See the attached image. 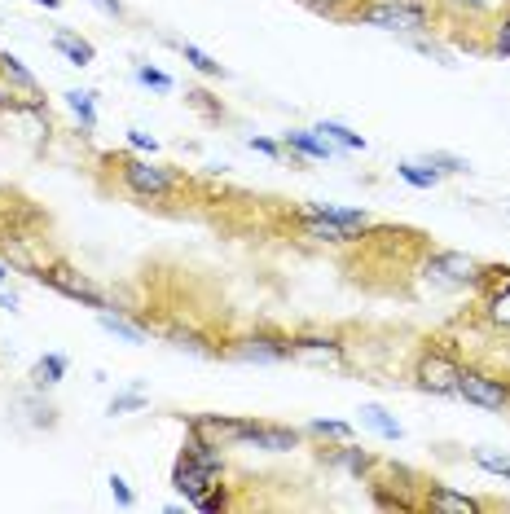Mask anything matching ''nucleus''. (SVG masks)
<instances>
[{
    "instance_id": "12",
    "label": "nucleus",
    "mask_w": 510,
    "mask_h": 514,
    "mask_svg": "<svg viewBox=\"0 0 510 514\" xmlns=\"http://www.w3.org/2000/svg\"><path fill=\"white\" fill-rule=\"evenodd\" d=\"M484 295V312L497 330H510V268L506 264H484V277L475 286Z\"/></svg>"
},
{
    "instance_id": "23",
    "label": "nucleus",
    "mask_w": 510,
    "mask_h": 514,
    "mask_svg": "<svg viewBox=\"0 0 510 514\" xmlns=\"http://www.w3.org/2000/svg\"><path fill=\"white\" fill-rule=\"evenodd\" d=\"M396 176H401L405 185H414V189H436V185H440V172H436V167H427L423 159L396 163Z\"/></svg>"
},
{
    "instance_id": "27",
    "label": "nucleus",
    "mask_w": 510,
    "mask_h": 514,
    "mask_svg": "<svg viewBox=\"0 0 510 514\" xmlns=\"http://www.w3.org/2000/svg\"><path fill=\"white\" fill-rule=\"evenodd\" d=\"M484 53H493V58H510V9L493 22L489 31H484Z\"/></svg>"
},
{
    "instance_id": "30",
    "label": "nucleus",
    "mask_w": 510,
    "mask_h": 514,
    "mask_svg": "<svg viewBox=\"0 0 510 514\" xmlns=\"http://www.w3.org/2000/svg\"><path fill=\"white\" fill-rule=\"evenodd\" d=\"M304 9H313V14H321V18H335V22H343L352 14V9L361 5V0H299Z\"/></svg>"
},
{
    "instance_id": "26",
    "label": "nucleus",
    "mask_w": 510,
    "mask_h": 514,
    "mask_svg": "<svg viewBox=\"0 0 510 514\" xmlns=\"http://www.w3.org/2000/svg\"><path fill=\"white\" fill-rule=\"evenodd\" d=\"M97 321H102V330L106 334H115V339H124V343H146V326H132V321H124L119 312H97Z\"/></svg>"
},
{
    "instance_id": "22",
    "label": "nucleus",
    "mask_w": 510,
    "mask_h": 514,
    "mask_svg": "<svg viewBox=\"0 0 510 514\" xmlns=\"http://www.w3.org/2000/svg\"><path fill=\"white\" fill-rule=\"evenodd\" d=\"M176 49H181V58L194 66L198 75H207V80H225V66H220L212 53H203L198 44H190V40H176Z\"/></svg>"
},
{
    "instance_id": "40",
    "label": "nucleus",
    "mask_w": 510,
    "mask_h": 514,
    "mask_svg": "<svg viewBox=\"0 0 510 514\" xmlns=\"http://www.w3.org/2000/svg\"><path fill=\"white\" fill-rule=\"evenodd\" d=\"M5 277H9V268H5V264H0V282H5Z\"/></svg>"
},
{
    "instance_id": "3",
    "label": "nucleus",
    "mask_w": 510,
    "mask_h": 514,
    "mask_svg": "<svg viewBox=\"0 0 510 514\" xmlns=\"http://www.w3.org/2000/svg\"><path fill=\"white\" fill-rule=\"evenodd\" d=\"M440 27H449L458 40H467V31H489L497 18L510 9V0H427ZM484 53V40H480Z\"/></svg>"
},
{
    "instance_id": "37",
    "label": "nucleus",
    "mask_w": 510,
    "mask_h": 514,
    "mask_svg": "<svg viewBox=\"0 0 510 514\" xmlns=\"http://www.w3.org/2000/svg\"><path fill=\"white\" fill-rule=\"evenodd\" d=\"M97 9H102L106 18H115V22H124L128 18V9H124V0H93Z\"/></svg>"
},
{
    "instance_id": "28",
    "label": "nucleus",
    "mask_w": 510,
    "mask_h": 514,
    "mask_svg": "<svg viewBox=\"0 0 510 514\" xmlns=\"http://www.w3.org/2000/svg\"><path fill=\"white\" fill-rule=\"evenodd\" d=\"M304 435H313V440H352V427L339 418H313L304 427Z\"/></svg>"
},
{
    "instance_id": "17",
    "label": "nucleus",
    "mask_w": 510,
    "mask_h": 514,
    "mask_svg": "<svg viewBox=\"0 0 510 514\" xmlns=\"http://www.w3.org/2000/svg\"><path fill=\"white\" fill-rule=\"evenodd\" d=\"M53 49H58L71 66H93V62H97L93 40H84L80 31H71V27H58V31H53Z\"/></svg>"
},
{
    "instance_id": "14",
    "label": "nucleus",
    "mask_w": 510,
    "mask_h": 514,
    "mask_svg": "<svg viewBox=\"0 0 510 514\" xmlns=\"http://www.w3.org/2000/svg\"><path fill=\"white\" fill-rule=\"evenodd\" d=\"M418 510H431V514H480V510H493V506H489V501H475V497L453 493L449 484L423 479V497H418Z\"/></svg>"
},
{
    "instance_id": "6",
    "label": "nucleus",
    "mask_w": 510,
    "mask_h": 514,
    "mask_svg": "<svg viewBox=\"0 0 510 514\" xmlns=\"http://www.w3.org/2000/svg\"><path fill=\"white\" fill-rule=\"evenodd\" d=\"M458 396L475 409H489V413H510V378L489 374V370H471L462 365L458 374Z\"/></svg>"
},
{
    "instance_id": "1",
    "label": "nucleus",
    "mask_w": 510,
    "mask_h": 514,
    "mask_svg": "<svg viewBox=\"0 0 510 514\" xmlns=\"http://www.w3.org/2000/svg\"><path fill=\"white\" fill-rule=\"evenodd\" d=\"M343 22L396 31V36H427V31H436V14H431L427 0H361Z\"/></svg>"
},
{
    "instance_id": "5",
    "label": "nucleus",
    "mask_w": 510,
    "mask_h": 514,
    "mask_svg": "<svg viewBox=\"0 0 510 514\" xmlns=\"http://www.w3.org/2000/svg\"><path fill=\"white\" fill-rule=\"evenodd\" d=\"M40 286H49V290H58L62 299H75V304H84V308H97V312H106L110 308V299L102 295V290H97L93 282H88L84 273H75L71 264H62V260H53V264H40L36 273Z\"/></svg>"
},
{
    "instance_id": "31",
    "label": "nucleus",
    "mask_w": 510,
    "mask_h": 514,
    "mask_svg": "<svg viewBox=\"0 0 510 514\" xmlns=\"http://www.w3.org/2000/svg\"><path fill=\"white\" fill-rule=\"evenodd\" d=\"M423 163H427V167H436L440 176H462V172H471V163H467V159H458V154H445V150L423 154Z\"/></svg>"
},
{
    "instance_id": "7",
    "label": "nucleus",
    "mask_w": 510,
    "mask_h": 514,
    "mask_svg": "<svg viewBox=\"0 0 510 514\" xmlns=\"http://www.w3.org/2000/svg\"><path fill=\"white\" fill-rule=\"evenodd\" d=\"M423 273L431 277L436 286H480L484 277V260H475L467 251H431L423 260Z\"/></svg>"
},
{
    "instance_id": "20",
    "label": "nucleus",
    "mask_w": 510,
    "mask_h": 514,
    "mask_svg": "<svg viewBox=\"0 0 510 514\" xmlns=\"http://www.w3.org/2000/svg\"><path fill=\"white\" fill-rule=\"evenodd\" d=\"M168 343H172V348H181V352H198V356H220V352H225V348H216L207 334H198L190 326H172L168 330Z\"/></svg>"
},
{
    "instance_id": "36",
    "label": "nucleus",
    "mask_w": 510,
    "mask_h": 514,
    "mask_svg": "<svg viewBox=\"0 0 510 514\" xmlns=\"http://www.w3.org/2000/svg\"><path fill=\"white\" fill-rule=\"evenodd\" d=\"M110 493H115V501H119V506H132V501H137V497H132V488H128V479L124 475H110Z\"/></svg>"
},
{
    "instance_id": "34",
    "label": "nucleus",
    "mask_w": 510,
    "mask_h": 514,
    "mask_svg": "<svg viewBox=\"0 0 510 514\" xmlns=\"http://www.w3.org/2000/svg\"><path fill=\"white\" fill-rule=\"evenodd\" d=\"M128 145L132 150H141V154H159V141H154L150 132H141V128H128Z\"/></svg>"
},
{
    "instance_id": "24",
    "label": "nucleus",
    "mask_w": 510,
    "mask_h": 514,
    "mask_svg": "<svg viewBox=\"0 0 510 514\" xmlns=\"http://www.w3.org/2000/svg\"><path fill=\"white\" fill-rule=\"evenodd\" d=\"M471 462L480 466L484 475H497V479L510 484V453H497V449H489V444H480V449H471Z\"/></svg>"
},
{
    "instance_id": "19",
    "label": "nucleus",
    "mask_w": 510,
    "mask_h": 514,
    "mask_svg": "<svg viewBox=\"0 0 510 514\" xmlns=\"http://www.w3.org/2000/svg\"><path fill=\"white\" fill-rule=\"evenodd\" d=\"M313 132H321V137L335 145V150H352V154H361V150H365V137H361V132H352L348 124H339V119H321Z\"/></svg>"
},
{
    "instance_id": "38",
    "label": "nucleus",
    "mask_w": 510,
    "mask_h": 514,
    "mask_svg": "<svg viewBox=\"0 0 510 514\" xmlns=\"http://www.w3.org/2000/svg\"><path fill=\"white\" fill-rule=\"evenodd\" d=\"M0 308H9V312H18V295H5V290H0Z\"/></svg>"
},
{
    "instance_id": "39",
    "label": "nucleus",
    "mask_w": 510,
    "mask_h": 514,
    "mask_svg": "<svg viewBox=\"0 0 510 514\" xmlns=\"http://www.w3.org/2000/svg\"><path fill=\"white\" fill-rule=\"evenodd\" d=\"M31 5H44V9H62V0H31Z\"/></svg>"
},
{
    "instance_id": "9",
    "label": "nucleus",
    "mask_w": 510,
    "mask_h": 514,
    "mask_svg": "<svg viewBox=\"0 0 510 514\" xmlns=\"http://www.w3.org/2000/svg\"><path fill=\"white\" fill-rule=\"evenodd\" d=\"M225 356L251 361V365H282V361H291V334H277V330L242 334V339H234L225 348Z\"/></svg>"
},
{
    "instance_id": "29",
    "label": "nucleus",
    "mask_w": 510,
    "mask_h": 514,
    "mask_svg": "<svg viewBox=\"0 0 510 514\" xmlns=\"http://www.w3.org/2000/svg\"><path fill=\"white\" fill-rule=\"evenodd\" d=\"M132 80L137 84H146V88H154V93H172V75L168 71H159V66H146V62H137L132 66Z\"/></svg>"
},
{
    "instance_id": "4",
    "label": "nucleus",
    "mask_w": 510,
    "mask_h": 514,
    "mask_svg": "<svg viewBox=\"0 0 510 514\" xmlns=\"http://www.w3.org/2000/svg\"><path fill=\"white\" fill-rule=\"evenodd\" d=\"M458 374H462V361L453 356L445 343H423L414 356V387L423 391V396H458Z\"/></svg>"
},
{
    "instance_id": "2",
    "label": "nucleus",
    "mask_w": 510,
    "mask_h": 514,
    "mask_svg": "<svg viewBox=\"0 0 510 514\" xmlns=\"http://www.w3.org/2000/svg\"><path fill=\"white\" fill-rule=\"evenodd\" d=\"M115 176L119 185H124V194L141 198V203H163V198H172L176 189H181V172L168 163H154V159H132V154H115Z\"/></svg>"
},
{
    "instance_id": "25",
    "label": "nucleus",
    "mask_w": 510,
    "mask_h": 514,
    "mask_svg": "<svg viewBox=\"0 0 510 514\" xmlns=\"http://www.w3.org/2000/svg\"><path fill=\"white\" fill-rule=\"evenodd\" d=\"M62 97H66V106H71V115L80 119V128H84V132H93V128H97L93 93H88V88H71V93H62Z\"/></svg>"
},
{
    "instance_id": "11",
    "label": "nucleus",
    "mask_w": 510,
    "mask_h": 514,
    "mask_svg": "<svg viewBox=\"0 0 510 514\" xmlns=\"http://www.w3.org/2000/svg\"><path fill=\"white\" fill-rule=\"evenodd\" d=\"M220 475H225V471H216V466H203V462H194V457H185V453H181V457H176L172 484H176V493L185 497V506H194V510H198V501L220 488Z\"/></svg>"
},
{
    "instance_id": "18",
    "label": "nucleus",
    "mask_w": 510,
    "mask_h": 514,
    "mask_svg": "<svg viewBox=\"0 0 510 514\" xmlns=\"http://www.w3.org/2000/svg\"><path fill=\"white\" fill-rule=\"evenodd\" d=\"M66 370H71V361H66L62 352H44L40 361L31 365V383H36V387H58L66 378Z\"/></svg>"
},
{
    "instance_id": "21",
    "label": "nucleus",
    "mask_w": 510,
    "mask_h": 514,
    "mask_svg": "<svg viewBox=\"0 0 510 514\" xmlns=\"http://www.w3.org/2000/svg\"><path fill=\"white\" fill-rule=\"evenodd\" d=\"M361 422H365V427H370L374 435L392 440V444H396V440H405V427H401V422H396L387 409H379V405H365V409H361Z\"/></svg>"
},
{
    "instance_id": "33",
    "label": "nucleus",
    "mask_w": 510,
    "mask_h": 514,
    "mask_svg": "<svg viewBox=\"0 0 510 514\" xmlns=\"http://www.w3.org/2000/svg\"><path fill=\"white\" fill-rule=\"evenodd\" d=\"M185 102H190L194 110H203L207 119H220V115H225L220 106H212V93H203V88H185Z\"/></svg>"
},
{
    "instance_id": "15",
    "label": "nucleus",
    "mask_w": 510,
    "mask_h": 514,
    "mask_svg": "<svg viewBox=\"0 0 510 514\" xmlns=\"http://www.w3.org/2000/svg\"><path fill=\"white\" fill-rule=\"evenodd\" d=\"M282 150H286V159H291V167H299L304 159H330L335 154V145H330L321 132L313 128H291V132H282Z\"/></svg>"
},
{
    "instance_id": "16",
    "label": "nucleus",
    "mask_w": 510,
    "mask_h": 514,
    "mask_svg": "<svg viewBox=\"0 0 510 514\" xmlns=\"http://www.w3.org/2000/svg\"><path fill=\"white\" fill-rule=\"evenodd\" d=\"M321 462H326V466H343L348 475L365 479V475L374 471V466H379V457L357 449V444H348V440H339V449H321Z\"/></svg>"
},
{
    "instance_id": "32",
    "label": "nucleus",
    "mask_w": 510,
    "mask_h": 514,
    "mask_svg": "<svg viewBox=\"0 0 510 514\" xmlns=\"http://www.w3.org/2000/svg\"><path fill=\"white\" fill-rule=\"evenodd\" d=\"M141 409H146V396H141V387L119 391V396L110 400V413H115V418H119V413H141Z\"/></svg>"
},
{
    "instance_id": "10",
    "label": "nucleus",
    "mask_w": 510,
    "mask_h": 514,
    "mask_svg": "<svg viewBox=\"0 0 510 514\" xmlns=\"http://www.w3.org/2000/svg\"><path fill=\"white\" fill-rule=\"evenodd\" d=\"M295 229H299V238L317 242V247H348V242H361V233H365L357 225H343L335 216H321L317 207L295 211Z\"/></svg>"
},
{
    "instance_id": "35",
    "label": "nucleus",
    "mask_w": 510,
    "mask_h": 514,
    "mask_svg": "<svg viewBox=\"0 0 510 514\" xmlns=\"http://www.w3.org/2000/svg\"><path fill=\"white\" fill-rule=\"evenodd\" d=\"M247 145L255 154H264V159H286V150L277 141H269V137H247Z\"/></svg>"
},
{
    "instance_id": "13",
    "label": "nucleus",
    "mask_w": 510,
    "mask_h": 514,
    "mask_svg": "<svg viewBox=\"0 0 510 514\" xmlns=\"http://www.w3.org/2000/svg\"><path fill=\"white\" fill-rule=\"evenodd\" d=\"M291 361L343 370V365H348V352H343V343L330 339V334H291Z\"/></svg>"
},
{
    "instance_id": "8",
    "label": "nucleus",
    "mask_w": 510,
    "mask_h": 514,
    "mask_svg": "<svg viewBox=\"0 0 510 514\" xmlns=\"http://www.w3.org/2000/svg\"><path fill=\"white\" fill-rule=\"evenodd\" d=\"M304 444V431L295 427H277V422H255V418H238L234 431V449H264V453H291Z\"/></svg>"
}]
</instances>
